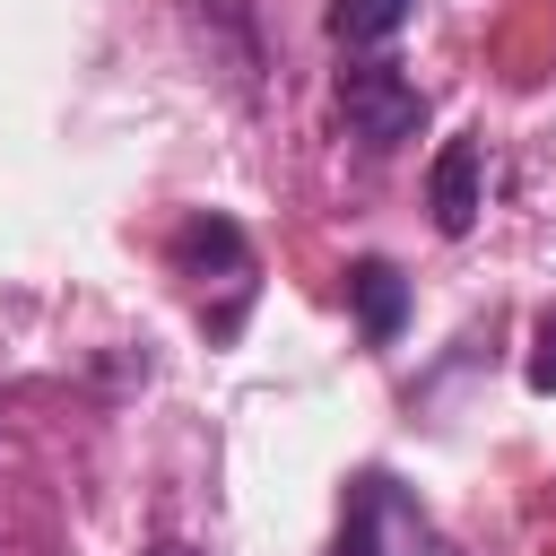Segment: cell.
I'll return each mask as SVG.
<instances>
[{
    "label": "cell",
    "mask_w": 556,
    "mask_h": 556,
    "mask_svg": "<svg viewBox=\"0 0 556 556\" xmlns=\"http://www.w3.org/2000/svg\"><path fill=\"white\" fill-rule=\"evenodd\" d=\"M530 391H556V313L539 321V356H530Z\"/></svg>",
    "instance_id": "obj_6"
},
{
    "label": "cell",
    "mask_w": 556,
    "mask_h": 556,
    "mask_svg": "<svg viewBox=\"0 0 556 556\" xmlns=\"http://www.w3.org/2000/svg\"><path fill=\"white\" fill-rule=\"evenodd\" d=\"M148 556H200V547H191V539H165V547H148Z\"/></svg>",
    "instance_id": "obj_7"
},
{
    "label": "cell",
    "mask_w": 556,
    "mask_h": 556,
    "mask_svg": "<svg viewBox=\"0 0 556 556\" xmlns=\"http://www.w3.org/2000/svg\"><path fill=\"white\" fill-rule=\"evenodd\" d=\"M486 191V139H452L443 156H434V174H426V208H434V226L443 235H469L478 226V200Z\"/></svg>",
    "instance_id": "obj_3"
},
{
    "label": "cell",
    "mask_w": 556,
    "mask_h": 556,
    "mask_svg": "<svg viewBox=\"0 0 556 556\" xmlns=\"http://www.w3.org/2000/svg\"><path fill=\"white\" fill-rule=\"evenodd\" d=\"M408 26V0H330V43H382Z\"/></svg>",
    "instance_id": "obj_5"
},
{
    "label": "cell",
    "mask_w": 556,
    "mask_h": 556,
    "mask_svg": "<svg viewBox=\"0 0 556 556\" xmlns=\"http://www.w3.org/2000/svg\"><path fill=\"white\" fill-rule=\"evenodd\" d=\"M348 295H356V330L382 348L391 330H400V313H408V287H400V269L391 261H356L348 269Z\"/></svg>",
    "instance_id": "obj_4"
},
{
    "label": "cell",
    "mask_w": 556,
    "mask_h": 556,
    "mask_svg": "<svg viewBox=\"0 0 556 556\" xmlns=\"http://www.w3.org/2000/svg\"><path fill=\"white\" fill-rule=\"evenodd\" d=\"M339 122H348L356 148L391 156V148H408L426 130V87L408 70H391V61H348L339 70Z\"/></svg>",
    "instance_id": "obj_1"
},
{
    "label": "cell",
    "mask_w": 556,
    "mask_h": 556,
    "mask_svg": "<svg viewBox=\"0 0 556 556\" xmlns=\"http://www.w3.org/2000/svg\"><path fill=\"white\" fill-rule=\"evenodd\" d=\"M417 547H426L417 504H408L391 478H356V486H348V521H339V547H330V556H417Z\"/></svg>",
    "instance_id": "obj_2"
}]
</instances>
